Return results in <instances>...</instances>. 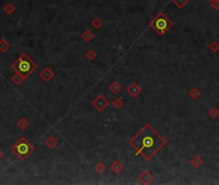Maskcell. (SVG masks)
Wrapping results in <instances>:
<instances>
[{"instance_id":"30bf717a","label":"cell","mask_w":219,"mask_h":185,"mask_svg":"<svg viewBox=\"0 0 219 185\" xmlns=\"http://www.w3.org/2000/svg\"><path fill=\"white\" fill-rule=\"evenodd\" d=\"M110 169H112V171L114 172V174H120L122 170H123V165H122L119 161H114V162H113V165L110 166Z\"/></svg>"},{"instance_id":"44dd1931","label":"cell","mask_w":219,"mask_h":185,"mask_svg":"<svg viewBox=\"0 0 219 185\" xmlns=\"http://www.w3.org/2000/svg\"><path fill=\"white\" fill-rule=\"evenodd\" d=\"M192 99H197L199 96H200V90L199 89H196V87H194L191 91H190V94H188Z\"/></svg>"},{"instance_id":"8992f818","label":"cell","mask_w":219,"mask_h":185,"mask_svg":"<svg viewBox=\"0 0 219 185\" xmlns=\"http://www.w3.org/2000/svg\"><path fill=\"white\" fill-rule=\"evenodd\" d=\"M39 77L41 78L42 81L49 82L50 80H53V78H54V71H53L51 68H49V67H45V68H44L42 71L39 73Z\"/></svg>"},{"instance_id":"52a82bcc","label":"cell","mask_w":219,"mask_h":185,"mask_svg":"<svg viewBox=\"0 0 219 185\" xmlns=\"http://www.w3.org/2000/svg\"><path fill=\"white\" fill-rule=\"evenodd\" d=\"M142 91V89H141V87H140L136 82H132V84H131L128 87H127V93L131 95V96H133V98H136V96L140 94V93H141Z\"/></svg>"},{"instance_id":"e0dca14e","label":"cell","mask_w":219,"mask_h":185,"mask_svg":"<svg viewBox=\"0 0 219 185\" xmlns=\"http://www.w3.org/2000/svg\"><path fill=\"white\" fill-rule=\"evenodd\" d=\"M95 171L98 172V174H104L105 170H107V166H105L103 162H98V163H95Z\"/></svg>"},{"instance_id":"5bb4252c","label":"cell","mask_w":219,"mask_h":185,"mask_svg":"<svg viewBox=\"0 0 219 185\" xmlns=\"http://www.w3.org/2000/svg\"><path fill=\"white\" fill-rule=\"evenodd\" d=\"M9 48H11V44L9 42H8L5 39H0V51L5 53V51L9 50Z\"/></svg>"},{"instance_id":"7c38bea8","label":"cell","mask_w":219,"mask_h":185,"mask_svg":"<svg viewBox=\"0 0 219 185\" xmlns=\"http://www.w3.org/2000/svg\"><path fill=\"white\" fill-rule=\"evenodd\" d=\"M81 37H82L83 41L90 42V41L94 39V33H92L91 31H89V30H85V31L82 32V35H81Z\"/></svg>"},{"instance_id":"ba28073f","label":"cell","mask_w":219,"mask_h":185,"mask_svg":"<svg viewBox=\"0 0 219 185\" xmlns=\"http://www.w3.org/2000/svg\"><path fill=\"white\" fill-rule=\"evenodd\" d=\"M138 179H140V181H141L142 184H150V183L154 180V176H153V174H151V172H149V171H144V172L140 174Z\"/></svg>"},{"instance_id":"6da1fadb","label":"cell","mask_w":219,"mask_h":185,"mask_svg":"<svg viewBox=\"0 0 219 185\" xmlns=\"http://www.w3.org/2000/svg\"><path fill=\"white\" fill-rule=\"evenodd\" d=\"M129 144L136 149V156L144 154V158L147 161L167 144V140L156 133L150 123H145V126L129 140Z\"/></svg>"},{"instance_id":"8fae6325","label":"cell","mask_w":219,"mask_h":185,"mask_svg":"<svg viewBox=\"0 0 219 185\" xmlns=\"http://www.w3.org/2000/svg\"><path fill=\"white\" fill-rule=\"evenodd\" d=\"M190 163H191V166H194V167H200L201 165L204 163V161H203V158H201L200 156H194L192 157V160L190 161Z\"/></svg>"},{"instance_id":"cb8c5ba5","label":"cell","mask_w":219,"mask_h":185,"mask_svg":"<svg viewBox=\"0 0 219 185\" xmlns=\"http://www.w3.org/2000/svg\"><path fill=\"white\" fill-rule=\"evenodd\" d=\"M86 57L89 58L90 60L95 59V58H96V51H95V50H92V49H91V50H89V51L86 53Z\"/></svg>"},{"instance_id":"83f0119b","label":"cell","mask_w":219,"mask_h":185,"mask_svg":"<svg viewBox=\"0 0 219 185\" xmlns=\"http://www.w3.org/2000/svg\"><path fill=\"white\" fill-rule=\"evenodd\" d=\"M208 2H210V3H212V2H214V0H208Z\"/></svg>"},{"instance_id":"2e32d148","label":"cell","mask_w":219,"mask_h":185,"mask_svg":"<svg viewBox=\"0 0 219 185\" xmlns=\"http://www.w3.org/2000/svg\"><path fill=\"white\" fill-rule=\"evenodd\" d=\"M23 80H24V77L21 75V73H14V76L12 77V82L13 84H15V85H21L22 82H23Z\"/></svg>"},{"instance_id":"ac0fdd59","label":"cell","mask_w":219,"mask_h":185,"mask_svg":"<svg viewBox=\"0 0 219 185\" xmlns=\"http://www.w3.org/2000/svg\"><path fill=\"white\" fill-rule=\"evenodd\" d=\"M46 145L49 147V148H55L58 144H59V142H58V140L55 139V138H53V136H50V138H48L46 139Z\"/></svg>"},{"instance_id":"9c48e42d","label":"cell","mask_w":219,"mask_h":185,"mask_svg":"<svg viewBox=\"0 0 219 185\" xmlns=\"http://www.w3.org/2000/svg\"><path fill=\"white\" fill-rule=\"evenodd\" d=\"M28 126H30V122L27 121V118L22 117V118H19L18 121H17V127H18L19 130H26Z\"/></svg>"},{"instance_id":"7a4b0ae2","label":"cell","mask_w":219,"mask_h":185,"mask_svg":"<svg viewBox=\"0 0 219 185\" xmlns=\"http://www.w3.org/2000/svg\"><path fill=\"white\" fill-rule=\"evenodd\" d=\"M12 68L14 69V72L21 73L24 78H27L37 68V64L35 63V60L31 57H28L27 53H22L19 58L13 63Z\"/></svg>"},{"instance_id":"484cf974","label":"cell","mask_w":219,"mask_h":185,"mask_svg":"<svg viewBox=\"0 0 219 185\" xmlns=\"http://www.w3.org/2000/svg\"><path fill=\"white\" fill-rule=\"evenodd\" d=\"M210 4H212V7L215 11H219V0H214V2H212Z\"/></svg>"},{"instance_id":"5b68a950","label":"cell","mask_w":219,"mask_h":185,"mask_svg":"<svg viewBox=\"0 0 219 185\" xmlns=\"http://www.w3.org/2000/svg\"><path fill=\"white\" fill-rule=\"evenodd\" d=\"M108 104H109L108 99L105 98L104 95H101V94L98 95V96H96V98L92 100V105H94V107H95L96 109H98L99 112H103L105 108L108 107Z\"/></svg>"},{"instance_id":"d6986e66","label":"cell","mask_w":219,"mask_h":185,"mask_svg":"<svg viewBox=\"0 0 219 185\" xmlns=\"http://www.w3.org/2000/svg\"><path fill=\"white\" fill-rule=\"evenodd\" d=\"M91 24H92V27H95V29H100L103 26V20L99 18V17H96V18H94L91 21Z\"/></svg>"},{"instance_id":"9a60e30c","label":"cell","mask_w":219,"mask_h":185,"mask_svg":"<svg viewBox=\"0 0 219 185\" xmlns=\"http://www.w3.org/2000/svg\"><path fill=\"white\" fill-rule=\"evenodd\" d=\"M109 89H110V91L113 93V94H117V93H119L120 90H122V85L119 84V82H112L110 84V86H109Z\"/></svg>"},{"instance_id":"ffe728a7","label":"cell","mask_w":219,"mask_h":185,"mask_svg":"<svg viewBox=\"0 0 219 185\" xmlns=\"http://www.w3.org/2000/svg\"><path fill=\"white\" fill-rule=\"evenodd\" d=\"M172 2L174 3V5H176V7H178L179 9H182V8L185 7L190 2V0H172Z\"/></svg>"},{"instance_id":"4fadbf2b","label":"cell","mask_w":219,"mask_h":185,"mask_svg":"<svg viewBox=\"0 0 219 185\" xmlns=\"http://www.w3.org/2000/svg\"><path fill=\"white\" fill-rule=\"evenodd\" d=\"M3 11H4V13H5V14L11 15V14H13V13L15 12V7H14L12 3H8V4H5V5H4Z\"/></svg>"},{"instance_id":"3957f363","label":"cell","mask_w":219,"mask_h":185,"mask_svg":"<svg viewBox=\"0 0 219 185\" xmlns=\"http://www.w3.org/2000/svg\"><path fill=\"white\" fill-rule=\"evenodd\" d=\"M12 152L15 157H18L19 160L24 161L26 158H28L35 152V147L26 138H21L12 145Z\"/></svg>"},{"instance_id":"603a6c76","label":"cell","mask_w":219,"mask_h":185,"mask_svg":"<svg viewBox=\"0 0 219 185\" xmlns=\"http://www.w3.org/2000/svg\"><path fill=\"white\" fill-rule=\"evenodd\" d=\"M113 105H114L116 108H120L122 105H123V100H122L120 98H117V99L113 100Z\"/></svg>"},{"instance_id":"4316f807","label":"cell","mask_w":219,"mask_h":185,"mask_svg":"<svg viewBox=\"0 0 219 185\" xmlns=\"http://www.w3.org/2000/svg\"><path fill=\"white\" fill-rule=\"evenodd\" d=\"M3 157H4V153H3V151H0V160H2Z\"/></svg>"},{"instance_id":"d4e9b609","label":"cell","mask_w":219,"mask_h":185,"mask_svg":"<svg viewBox=\"0 0 219 185\" xmlns=\"http://www.w3.org/2000/svg\"><path fill=\"white\" fill-rule=\"evenodd\" d=\"M209 114H210V117H212V118H217V116L219 114V111L217 108H212L209 111Z\"/></svg>"},{"instance_id":"277c9868","label":"cell","mask_w":219,"mask_h":185,"mask_svg":"<svg viewBox=\"0 0 219 185\" xmlns=\"http://www.w3.org/2000/svg\"><path fill=\"white\" fill-rule=\"evenodd\" d=\"M172 26H173V23H172L163 13H160V14L158 15L156 18L151 22V27L154 29V31H155L158 35H159V36H163V35L167 32L168 30L172 29Z\"/></svg>"},{"instance_id":"7402d4cb","label":"cell","mask_w":219,"mask_h":185,"mask_svg":"<svg viewBox=\"0 0 219 185\" xmlns=\"http://www.w3.org/2000/svg\"><path fill=\"white\" fill-rule=\"evenodd\" d=\"M209 49L212 50L213 53H217V51L219 50V42H218V41H213V42L209 45Z\"/></svg>"}]
</instances>
